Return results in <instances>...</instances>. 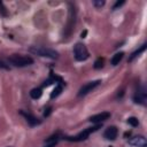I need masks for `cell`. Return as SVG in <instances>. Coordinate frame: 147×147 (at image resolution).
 Instances as JSON below:
<instances>
[{
	"label": "cell",
	"mask_w": 147,
	"mask_h": 147,
	"mask_svg": "<svg viewBox=\"0 0 147 147\" xmlns=\"http://www.w3.org/2000/svg\"><path fill=\"white\" fill-rule=\"evenodd\" d=\"M0 68L1 69H6V70H9V67L5 62H2V61H0Z\"/></svg>",
	"instance_id": "44dd1931"
},
{
	"label": "cell",
	"mask_w": 147,
	"mask_h": 147,
	"mask_svg": "<svg viewBox=\"0 0 147 147\" xmlns=\"http://www.w3.org/2000/svg\"><path fill=\"white\" fill-rule=\"evenodd\" d=\"M20 114H21L22 116H24V118L26 119V122H28V124H29L30 126H36V125H38V124L41 123L40 119H38L37 117H34V116H33L32 114H30V113H26V111H24V110H21Z\"/></svg>",
	"instance_id": "52a82bcc"
},
{
	"label": "cell",
	"mask_w": 147,
	"mask_h": 147,
	"mask_svg": "<svg viewBox=\"0 0 147 147\" xmlns=\"http://www.w3.org/2000/svg\"><path fill=\"white\" fill-rule=\"evenodd\" d=\"M134 102L140 103V105H145L146 103V88L144 86L138 88V91H137V93L134 95Z\"/></svg>",
	"instance_id": "9c48e42d"
},
{
	"label": "cell",
	"mask_w": 147,
	"mask_h": 147,
	"mask_svg": "<svg viewBox=\"0 0 147 147\" xmlns=\"http://www.w3.org/2000/svg\"><path fill=\"white\" fill-rule=\"evenodd\" d=\"M123 56H124V53L123 52H119V53H116L113 57H111V60H110V63L113 64V65H116V64H118L119 62H121V60L123 59Z\"/></svg>",
	"instance_id": "4fadbf2b"
},
{
	"label": "cell",
	"mask_w": 147,
	"mask_h": 147,
	"mask_svg": "<svg viewBox=\"0 0 147 147\" xmlns=\"http://www.w3.org/2000/svg\"><path fill=\"white\" fill-rule=\"evenodd\" d=\"M101 83V80H94V82H90V83H86L85 85H83L79 91H78V96H84L86 95L87 93H90L92 90H94L96 86H99Z\"/></svg>",
	"instance_id": "5b68a950"
},
{
	"label": "cell",
	"mask_w": 147,
	"mask_h": 147,
	"mask_svg": "<svg viewBox=\"0 0 147 147\" xmlns=\"http://www.w3.org/2000/svg\"><path fill=\"white\" fill-rule=\"evenodd\" d=\"M124 5V1H117L115 5H114V7H113V9H116L117 7H121V6H123Z\"/></svg>",
	"instance_id": "ffe728a7"
},
{
	"label": "cell",
	"mask_w": 147,
	"mask_h": 147,
	"mask_svg": "<svg viewBox=\"0 0 147 147\" xmlns=\"http://www.w3.org/2000/svg\"><path fill=\"white\" fill-rule=\"evenodd\" d=\"M74 55L77 61H85L88 59V51L82 42H77L74 47Z\"/></svg>",
	"instance_id": "277c9868"
},
{
	"label": "cell",
	"mask_w": 147,
	"mask_h": 147,
	"mask_svg": "<svg viewBox=\"0 0 147 147\" xmlns=\"http://www.w3.org/2000/svg\"><path fill=\"white\" fill-rule=\"evenodd\" d=\"M59 136L56 134V136H53V137H51V138H48L45 142H46V145H45V147H54L56 144H57V141H59Z\"/></svg>",
	"instance_id": "7c38bea8"
},
{
	"label": "cell",
	"mask_w": 147,
	"mask_h": 147,
	"mask_svg": "<svg viewBox=\"0 0 147 147\" xmlns=\"http://www.w3.org/2000/svg\"><path fill=\"white\" fill-rule=\"evenodd\" d=\"M110 117V113H108V111H102V113H100V114H96V115H93V116H91L90 118H88V121L90 122H92V123H102V122H105L106 119H108Z\"/></svg>",
	"instance_id": "8992f818"
},
{
	"label": "cell",
	"mask_w": 147,
	"mask_h": 147,
	"mask_svg": "<svg viewBox=\"0 0 147 147\" xmlns=\"http://www.w3.org/2000/svg\"><path fill=\"white\" fill-rule=\"evenodd\" d=\"M9 63H11L15 67L22 68V67H28L33 63V59L28 56V55H21V54H14L8 57Z\"/></svg>",
	"instance_id": "6da1fadb"
},
{
	"label": "cell",
	"mask_w": 147,
	"mask_h": 147,
	"mask_svg": "<svg viewBox=\"0 0 147 147\" xmlns=\"http://www.w3.org/2000/svg\"><path fill=\"white\" fill-rule=\"evenodd\" d=\"M93 5L99 8V7H102V6L105 5V1H96V0H94V1H93Z\"/></svg>",
	"instance_id": "ac0fdd59"
},
{
	"label": "cell",
	"mask_w": 147,
	"mask_h": 147,
	"mask_svg": "<svg viewBox=\"0 0 147 147\" xmlns=\"http://www.w3.org/2000/svg\"><path fill=\"white\" fill-rule=\"evenodd\" d=\"M41 94H42V92H41V88H39V87L38 88H33L30 92V95H31L32 99H39L41 96Z\"/></svg>",
	"instance_id": "9a60e30c"
},
{
	"label": "cell",
	"mask_w": 147,
	"mask_h": 147,
	"mask_svg": "<svg viewBox=\"0 0 147 147\" xmlns=\"http://www.w3.org/2000/svg\"><path fill=\"white\" fill-rule=\"evenodd\" d=\"M31 53L38 55V56H44V57H49V59H57L59 57V53L54 49L51 48H46V47H41V46H33L29 49Z\"/></svg>",
	"instance_id": "7a4b0ae2"
},
{
	"label": "cell",
	"mask_w": 147,
	"mask_h": 147,
	"mask_svg": "<svg viewBox=\"0 0 147 147\" xmlns=\"http://www.w3.org/2000/svg\"><path fill=\"white\" fill-rule=\"evenodd\" d=\"M129 144L136 147H147V141L142 136H136L129 140Z\"/></svg>",
	"instance_id": "ba28073f"
},
{
	"label": "cell",
	"mask_w": 147,
	"mask_h": 147,
	"mask_svg": "<svg viewBox=\"0 0 147 147\" xmlns=\"http://www.w3.org/2000/svg\"><path fill=\"white\" fill-rule=\"evenodd\" d=\"M103 67V59L99 57L95 62H94V69H101Z\"/></svg>",
	"instance_id": "2e32d148"
},
{
	"label": "cell",
	"mask_w": 147,
	"mask_h": 147,
	"mask_svg": "<svg viewBox=\"0 0 147 147\" xmlns=\"http://www.w3.org/2000/svg\"><path fill=\"white\" fill-rule=\"evenodd\" d=\"M145 49H146V44H144V45H141V46L139 47V49H137L136 52H133V53L131 54V56L129 57V62H131V61H133V60H134V59H136L137 56H139V55H140V54H141V53H142V52H144Z\"/></svg>",
	"instance_id": "8fae6325"
},
{
	"label": "cell",
	"mask_w": 147,
	"mask_h": 147,
	"mask_svg": "<svg viewBox=\"0 0 147 147\" xmlns=\"http://www.w3.org/2000/svg\"><path fill=\"white\" fill-rule=\"evenodd\" d=\"M127 123H129L130 125H132V126H138L139 121H138V118H136V117H129V118H127Z\"/></svg>",
	"instance_id": "e0dca14e"
},
{
	"label": "cell",
	"mask_w": 147,
	"mask_h": 147,
	"mask_svg": "<svg viewBox=\"0 0 147 147\" xmlns=\"http://www.w3.org/2000/svg\"><path fill=\"white\" fill-rule=\"evenodd\" d=\"M5 9H6V8L3 7V3H2V2H0V11L2 13V15H3V16H6V15H7V11H6Z\"/></svg>",
	"instance_id": "d6986e66"
},
{
	"label": "cell",
	"mask_w": 147,
	"mask_h": 147,
	"mask_svg": "<svg viewBox=\"0 0 147 147\" xmlns=\"http://www.w3.org/2000/svg\"><path fill=\"white\" fill-rule=\"evenodd\" d=\"M99 127H100V124H98V125H95V126H92V127H87V129L83 130L82 132H79L78 134H76V136H74V137H64V139L68 140V141H75V142L83 141V140L87 139L88 136H90L92 132L96 131Z\"/></svg>",
	"instance_id": "3957f363"
},
{
	"label": "cell",
	"mask_w": 147,
	"mask_h": 147,
	"mask_svg": "<svg viewBox=\"0 0 147 147\" xmlns=\"http://www.w3.org/2000/svg\"><path fill=\"white\" fill-rule=\"evenodd\" d=\"M62 88H63V83L62 82H60L56 86H55V88L53 90V92H52V94H51V99H54V98H56L60 93H61V91H62Z\"/></svg>",
	"instance_id": "5bb4252c"
},
{
	"label": "cell",
	"mask_w": 147,
	"mask_h": 147,
	"mask_svg": "<svg viewBox=\"0 0 147 147\" xmlns=\"http://www.w3.org/2000/svg\"><path fill=\"white\" fill-rule=\"evenodd\" d=\"M117 127L116 126H109L106 129L105 133H103V137L107 139V140H115L116 137H117Z\"/></svg>",
	"instance_id": "30bf717a"
}]
</instances>
